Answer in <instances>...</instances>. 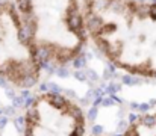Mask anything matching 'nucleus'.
Here are the masks:
<instances>
[{"label": "nucleus", "instance_id": "nucleus-15", "mask_svg": "<svg viewBox=\"0 0 156 136\" xmlns=\"http://www.w3.org/2000/svg\"><path fill=\"white\" fill-rule=\"evenodd\" d=\"M149 104H150V107H152V106H156V98L150 100V101H149Z\"/></svg>", "mask_w": 156, "mask_h": 136}, {"label": "nucleus", "instance_id": "nucleus-7", "mask_svg": "<svg viewBox=\"0 0 156 136\" xmlns=\"http://www.w3.org/2000/svg\"><path fill=\"white\" fill-rule=\"evenodd\" d=\"M138 121H140V115H136V113H130L129 115V124L135 126V123H138Z\"/></svg>", "mask_w": 156, "mask_h": 136}, {"label": "nucleus", "instance_id": "nucleus-5", "mask_svg": "<svg viewBox=\"0 0 156 136\" xmlns=\"http://www.w3.org/2000/svg\"><path fill=\"white\" fill-rule=\"evenodd\" d=\"M3 113H5V117H14V115H15V107H14V106L5 107V109H3Z\"/></svg>", "mask_w": 156, "mask_h": 136}, {"label": "nucleus", "instance_id": "nucleus-1", "mask_svg": "<svg viewBox=\"0 0 156 136\" xmlns=\"http://www.w3.org/2000/svg\"><path fill=\"white\" fill-rule=\"evenodd\" d=\"M24 32L43 59L67 64L77 59L85 35L76 0H17Z\"/></svg>", "mask_w": 156, "mask_h": 136}, {"label": "nucleus", "instance_id": "nucleus-3", "mask_svg": "<svg viewBox=\"0 0 156 136\" xmlns=\"http://www.w3.org/2000/svg\"><path fill=\"white\" fill-rule=\"evenodd\" d=\"M140 121L143 126L152 129L156 126V115H143V117H140Z\"/></svg>", "mask_w": 156, "mask_h": 136}, {"label": "nucleus", "instance_id": "nucleus-11", "mask_svg": "<svg viewBox=\"0 0 156 136\" xmlns=\"http://www.w3.org/2000/svg\"><path fill=\"white\" fill-rule=\"evenodd\" d=\"M6 124H8V117L2 115V117H0V130H2V129H5V127H6Z\"/></svg>", "mask_w": 156, "mask_h": 136}, {"label": "nucleus", "instance_id": "nucleus-4", "mask_svg": "<svg viewBox=\"0 0 156 136\" xmlns=\"http://www.w3.org/2000/svg\"><path fill=\"white\" fill-rule=\"evenodd\" d=\"M87 117H88V121H94V120H96V117H97V107H94V106H93V107L88 110Z\"/></svg>", "mask_w": 156, "mask_h": 136}, {"label": "nucleus", "instance_id": "nucleus-8", "mask_svg": "<svg viewBox=\"0 0 156 136\" xmlns=\"http://www.w3.org/2000/svg\"><path fill=\"white\" fill-rule=\"evenodd\" d=\"M91 133H93L94 136L102 135V133H103V127H102V126H94V127H93V130H91Z\"/></svg>", "mask_w": 156, "mask_h": 136}, {"label": "nucleus", "instance_id": "nucleus-10", "mask_svg": "<svg viewBox=\"0 0 156 136\" xmlns=\"http://www.w3.org/2000/svg\"><path fill=\"white\" fill-rule=\"evenodd\" d=\"M149 109H150V104H149V103H141L140 107H138V110H140L141 113H146Z\"/></svg>", "mask_w": 156, "mask_h": 136}, {"label": "nucleus", "instance_id": "nucleus-6", "mask_svg": "<svg viewBox=\"0 0 156 136\" xmlns=\"http://www.w3.org/2000/svg\"><path fill=\"white\" fill-rule=\"evenodd\" d=\"M118 89H120V86H118V85H114V83H111V85L108 86L106 92H108L109 95H114V94H115V92H117Z\"/></svg>", "mask_w": 156, "mask_h": 136}, {"label": "nucleus", "instance_id": "nucleus-9", "mask_svg": "<svg viewBox=\"0 0 156 136\" xmlns=\"http://www.w3.org/2000/svg\"><path fill=\"white\" fill-rule=\"evenodd\" d=\"M117 130L118 132H126L127 130V121H120L118 126H117Z\"/></svg>", "mask_w": 156, "mask_h": 136}, {"label": "nucleus", "instance_id": "nucleus-14", "mask_svg": "<svg viewBox=\"0 0 156 136\" xmlns=\"http://www.w3.org/2000/svg\"><path fill=\"white\" fill-rule=\"evenodd\" d=\"M130 107L135 110V109H138V107H140V103H130Z\"/></svg>", "mask_w": 156, "mask_h": 136}, {"label": "nucleus", "instance_id": "nucleus-12", "mask_svg": "<svg viewBox=\"0 0 156 136\" xmlns=\"http://www.w3.org/2000/svg\"><path fill=\"white\" fill-rule=\"evenodd\" d=\"M58 74H59V76H64V77H65V76H68V70L62 67V68H59V70H58Z\"/></svg>", "mask_w": 156, "mask_h": 136}, {"label": "nucleus", "instance_id": "nucleus-2", "mask_svg": "<svg viewBox=\"0 0 156 136\" xmlns=\"http://www.w3.org/2000/svg\"><path fill=\"white\" fill-rule=\"evenodd\" d=\"M0 79L30 88L40 79V56L11 2H0Z\"/></svg>", "mask_w": 156, "mask_h": 136}, {"label": "nucleus", "instance_id": "nucleus-13", "mask_svg": "<svg viewBox=\"0 0 156 136\" xmlns=\"http://www.w3.org/2000/svg\"><path fill=\"white\" fill-rule=\"evenodd\" d=\"M103 106H112L114 104V98H103Z\"/></svg>", "mask_w": 156, "mask_h": 136}]
</instances>
